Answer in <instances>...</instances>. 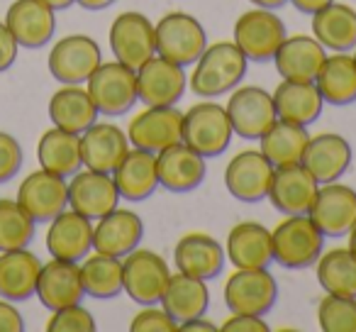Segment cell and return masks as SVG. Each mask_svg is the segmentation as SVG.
Returning <instances> with one entry per match:
<instances>
[{"label": "cell", "mask_w": 356, "mask_h": 332, "mask_svg": "<svg viewBox=\"0 0 356 332\" xmlns=\"http://www.w3.org/2000/svg\"><path fill=\"white\" fill-rule=\"evenodd\" d=\"M193 66L195 69L188 79L191 90L200 98H218L242 84L249 69V59L234 42H215L205 47Z\"/></svg>", "instance_id": "1"}, {"label": "cell", "mask_w": 356, "mask_h": 332, "mask_svg": "<svg viewBox=\"0 0 356 332\" xmlns=\"http://www.w3.org/2000/svg\"><path fill=\"white\" fill-rule=\"evenodd\" d=\"M273 262L283 269H307L315 267L325 249V235L320 232L310 215H286L271 230Z\"/></svg>", "instance_id": "2"}, {"label": "cell", "mask_w": 356, "mask_h": 332, "mask_svg": "<svg viewBox=\"0 0 356 332\" xmlns=\"http://www.w3.org/2000/svg\"><path fill=\"white\" fill-rule=\"evenodd\" d=\"M86 90L93 98L100 115L118 118L137 105V69L115 61H100L98 69L86 81Z\"/></svg>", "instance_id": "3"}, {"label": "cell", "mask_w": 356, "mask_h": 332, "mask_svg": "<svg viewBox=\"0 0 356 332\" xmlns=\"http://www.w3.org/2000/svg\"><path fill=\"white\" fill-rule=\"evenodd\" d=\"M156 54L178 66H193L208 47V32L198 17L188 13H168L154 25Z\"/></svg>", "instance_id": "4"}, {"label": "cell", "mask_w": 356, "mask_h": 332, "mask_svg": "<svg viewBox=\"0 0 356 332\" xmlns=\"http://www.w3.org/2000/svg\"><path fill=\"white\" fill-rule=\"evenodd\" d=\"M232 125H229L225 105L215 100L191 105L184 113V142L193 147L205 159L220 157L232 142Z\"/></svg>", "instance_id": "5"}, {"label": "cell", "mask_w": 356, "mask_h": 332, "mask_svg": "<svg viewBox=\"0 0 356 332\" xmlns=\"http://www.w3.org/2000/svg\"><path fill=\"white\" fill-rule=\"evenodd\" d=\"M171 278L168 264L161 254L137 247L122 257V291L137 306H156Z\"/></svg>", "instance_id": "6"}, {"label": "cell", "mask_w": 356, "mask_h": 332, "mask_svg": "<svg viewBox=\"0 0 356 332\" xmlns=\"http://www.w3.org/2000/svg\"><path fill=\"white\" fill-rule=\"evenodd\" d=\"M286 22L276 10L254 8L237 17L234 22V45L242 49L249 61H273V54L286 40Z\"/></svg>", "instance_id": "7"}, {"label": "cell", "mask_w": 356, "mask_h": 332, "mask_svg": "<svg viewBox=\"0 0 356 332\" xmlns=\"http://www.w3.org/2000/svg\"><path fill=\"white\" fill-rule=\"evenodd\" d=\"M227 110L229 125L234 134L242 139H261V134L278 120L273 95L264 90L261 86H242L239 84L234 90H229V100L225 105Z\"/></svg>", "instance_id": "8"}, {"label": "cell", "mask_w": 356, "mask_h": 332, "mask_svg": "<svg viewBox=\"0 0 356 332\" xmlns=\"http://www.w3.org/2000/svg\"><path fill=\"white\" fill-rule=\"evenodd\" d=\"M184 113L176 105H147L127 125V139L132 147L159 154L161 149L181 142Z\"/></svg>", "instance_id": "9"}, {"label": "cell", "mask_w": 356, "mask_h": 332, "mask_svg": "<svg viewBox=\"0 0 356 332\" xmlns=\"http://www.w3.org/2000/svg\"><path fill=\"white\" fill-rule=\"evenodd\" d=\"M103 61L100 45L88 35L61 37L49 52V74L64 86H81Z\"/></svg>", "instance_id": "10"}, {"label": "cell", "mask_w": 356, "mask_h": 332, "mask_svg": "<svg viewBox=\"0 0 356 332\" xmlns=\"http://www.w3.org/2000/svg\"><path fill=\"white\" fill-rule=\"evenodd\" d=\"M278 301V283L268 267L264 269H234L225 283V306L229 313L266 315Z\"/></svg>", "instance_id": "11"}, {"label": "cell", "mask_w": 356, "mask_h": 332, "mask_svg": "<svg viewBox=\"0 0 356 332\" xmlns=\"http://www.w3.org/2000/svg\"><path fill=\"white\" fill-rule=\"evenodd\" d=\"M110 49L120 64L139 69L144 61L156 54L154 22L137 10L120 13L110 25Z\"/></svg>", "instance_id": "12"}, {"label": "cell", "mask_w": 356, "mask_h": 332, "mask_svg": "<svg viewBox=\"0 0 356 332\" xmlns=\"http://www.w3.org/2000/svg\"><path fill=\"white\" fill-rule=\"evenodd\" d=\"M273 166L261 149H242L229 159L225 169V186L239 203H261L273 181Z\"/></svg>", "instance_id": "13"}, {"label": "cell", "mask_w": 356, "mask_h": 332, "mask_svg": "<svg viewBox=\"0 0 356 332\" xmlns=\"http://www.w3.org/2000/svg\"><path fill=\"white\" fill-rule=\"evenodd\" d=\"M17 203L32 215L35 223H49L69 208V181L47 169L32 171L17 189Z\"/></svg>", "instance_id": "14"}, {"label": "cell", "mask_w": 356, "mask_h": 332, "mask_svg": "<svg viewBox=\"0 0 356 332\" xmlns=\"http://www.w3.org/2000/svg\"><path fill=\"white\" fill-rule=\"evenodd\" d=\"M307 215L325 237H341L356 220V191L339 181L322 184Z\"/></svg>", "instance_id": "15"}, {"label": "cell", "mask_w": 356, "mask_h": 332, "mask_svg": "<svg viewBox=\"0 0 356 332\" xmlns=\"http://www.w3.org/2000/svg\"><path fill=\"white\" fill-rule=\"evenodd\" d=\"M188 88L184 66L154 54L137 69V93L144 105H178Z\"/></svg>", "instance_id": "16"}, {"label": "cell", "mask_w": 356, "mask_h": 332, "mask_svg": "<svg viewBox=\"0 0 356 332\" xmlns=\"http://www.w3.org/2000/svg\"><path fill=\"white\" fill-rule=\"evenodd\" d=\"M156 169L159 186H163L171 193H191L205 181L208 164L203 154H198L181 139L156 154Z\"/></svg>", "instance_id": "17"}, {"label": "cell", "mask_w": 356, "mask_h": 332, "mask_svg": "<svg viewBox=\"0 0 356 332\" xmlns=\"http://www.w3.org/2000/svg\"><path fill=\"white\" fill-rule=\"evenodd\" d=\"M69 208L86 215L88 220H98L105 213L118 208L120 191L113 181V174L93 169H79L69 176Z\"/></svg>", "instance_id": "18"}, {"label": "cell", "mask_w": 356, "mask_h": 332, "mask_svg": "<svg viewBox=\"0 0 356 332\" xmlns=\"http://www.w3.org/2000/svg\"><path fill=\"white\" fill-rule=\"evenodd\" d=\"M317 189H320L317 179L298 161L288 166H276L266 198L281 215H302L310 210Z\"/></svg>", "instance_id": "19"}, {"label": "cell", "mask_w": 356, "mask_h": 332, "mask_svg": "<svg viewBox=\"0 0 356 332\" xmlns=\"http://www.w3.org/2000/svg\"><path fill=\"white\" fill-rule=\"evenodd\" d=\"M144 239V220L127 208H115L95 220L93 249L110 257H127Z\"/></svg>", "instance_id": "20"}, {"label": "cell", "mask_w": 356, "mask_h": 332, "mask_svg": "<svg viewBox=\"0 0 356 332\" xmlns=\"http://www.w3.org/2000/svg\"><path fill=\"white\" fill-rule=\"evenodd\" d=\"M93 249V220L76 210H61L47 228V252L54 259L81 262Z\"/></svg>", "instance_id": "21"}, {"label": "cell", "mask_w": 356, "mask_h": 332, "mask_svg": "<svg viewBox=\"0 0 356 332\" xmlns=\"http://www.w3.org/2000/svg\"><path fill=\"white\" fill-rule=\"evenodd\" d=\"M173 264H176L178 271L210 281V278L222 274L227 257H225V247L213 235L188 232L178 239L176 247H173Z\"/></svg>", "instance_id": "22"}, {"label": "cell", "mask_w": 356, "mask_h": 332, "mask_svg": "<svg viewBox=\"0 0 356 332\" xmlns=\"http://www.w3.org/2000/svg\"><path fill=\"white\" fill-rule=\"evenodd\" d=\"M56 10H51L42 0H15L8 8L6 25L10 27L17 45L25 49L47 47L56 30Z\"/></svg>", "instance_id": "23"}, {"label": "cell", "mask_w": 356, "mask_h": 332, "mask_svg": "<svg viewBox=\"0 0 356 332\" xmlns=\"http://www.w3.org/2000/svg\"><path fill=\"white\" fill-rule=\"evenodd\" d=\"M129 139L122 127L95 120L86 132H81V159L86 169L113 174L115 166L129 152Z\"/></svg>", "instance_id": "24"}, {"label": "cell", "mask_w": 356, "mask_h": 332, "mask_svg": "<svg viewBox=\"0 0 356 332\" xmlns=\"http://www.w3.org/2000/svg\"><path fill=\"white\" fill-rule=\"evenodd\" d=\"M351 159L354 152L346 137L337 132H320L310 137L300 164L315 176L317 184H330V181H339L349 171Z\"/></svg>", "instance_id": "25"}, {"label": "cell", "mask_w": 356, "mask_h": 332, "mask_svg": "<svg viewBox=\"0 0 356 332\" xmlns=\"http://www.w3.org/2000/svg\"><path fill=\"white\" fill-rule=\"evenodd\" d=\"M37 298L47 310H59V308L74 306L83 301V283H81V267L79 262H66L54 259L42 264L40 278H37Z\"/></svg>", "instance_id": "26"}, {"label": "cell", "mask_w": 356, "mask_h": 332, "mask_svg": "<svg viewBox=\"0 0 356 332\" xmlns=\"http://www.w3.org/2000/svg\"><path fill=\"white\" fill-rule=\"evenodd\" d=\"M225 257L234 269H264L273 262L271 230L261 223L244 220L227 232Z\"/></svg>", "instance_id": "27"}, {"label": "cell", "mask_w": 356, "mask_h": 332, "mask_svg": "<svg viewBox=\"0 0 356 332\" xmlns=\"http://www.w3.org/2000/svg\"><path fill=\"white\" fill-rule=\"evenodd\" d=\"M113 181L120 191V198L129 200V203L147 200L159 189L156 154L129 147V152L122 157V161L115 166Z\"/></svg>", "instance_id": "28"}, {"label": "cell", "mask_w": 356, "mask_h": 332, "mask_svg": "<svg viewBox=\"0 0 356 332\" xmlns=\"http://www.w3.org/2000/svg\"><path fill=\"white\" fill-rule=\"evenodd\" d=\"M42 259L27 247L0 252V298L13 303L30 301L37 293Z\"/></svg>", "instance_id": "29"}, {"label": "cell", "mask_w": 356, "mask_h": 332, "mask_svg": "<svg viewBox=\"0 0 356 332\" xmlns=\"http://www.w3.org/2000/svg\"><path fill=\"white\" fill-rule=\"evenodd\" d=\"M325 47L315 37L296 35L283 40V45L273 54V64L286 81H315L325 64Z\"/></svg>", "instance_id": "30"}, {"label": "cell", "mask_w": 356, "mask_h": 332, "mask_svg": "<svg viewBox=\"0 0 356 332\" xmlns=\"http://www.w3.org/2000/svg\"><path fill=\"white\" fill-rule=\"evenodd\" d=\"M271 95H273L278 120L302 125V127H307V125H312L315 120H320L322 108H325V100H322L315 81L283 79Z\"/></svg>", "instance_id": "31"}, {"label": "cell", "mask_w": 356, "mask_h": 332, "mask_svg": "<svg viewBox=\"0 0 356 332\" xmlns=\"http://www.w3.org/2000/svg\"><path fill=\"white\" fill-rule=\"evenodd\" d=\"M159 306H163V310H166L178 325L186 320H193V317L205 315L210 306L208 281L188 276V274H184V271L171 274Z\"/></svg>", "instance_id": "32"}, {"label": "cell", "mask_w": 356, "mask_h": 332, "mask_svg": "<svg viewBox=\"0 0 356 332\" xmlns=\"http://www.w3.org/2000/svg\"><path fill=\"white\" fill-rule=\"evenodd\" d=\"M312 37L330 52H354L356 10L346 3H330L312 13Z\"/></svg>", "instance_id": "33"}, {"label": "cell", "mask_w": 356, "mask_h": 332, "mask_svg": "<svg viewBox=\"0 0 356 332\" xmlns=\"http://www.w3.org/2000/svg\"><path fill=\"white\" fill-rule=\"evenodd\" d=\"M315 86L322 100L334 108L356 103V61L349 52H332L325 56L320 74L315 76Z\"/></svg>", "instance_id": "34"}, {"label": "cell", "mask_w": 356, "mask_h": 332, "mask_svg": "<svg viewBox=\"0 0 356 332\" xmlns=\"http://www.w3.org/2000/svg\"><path fill=\"white\" fill-rule=\"evenodd\" d=\"M98 108L83 86H61L49 98V120L54 127L66 132H86L98 120Z\"/></svg>", "instance_id": "35"}, {"label": "cell", "mask_w": 356, "mask_h": 332, "mask_svg": "<svg viewBox=\"0 0 356 332\" xmlns=\"http://www.w3.org/2000/svg\"><path fill=\"white\" fill-rule=\"evenodd\" d=\"M37 161L42 169L59 174L64 179L74 176L83 166L81 159V134L66 132L61 127H51L37 142Z\"/></svg>", "instance_id": "36"}, {"label": "cell", "mask_w": 356, "mask_h": 332, "mask_svg": "<svg viewBox=\"0 0 356 332\" xmlns=\"http://www.w3.org/2000/svg\"><path fill=\"white\" fill-rule=\"evenodd\" d=\"M261 154L273 164V166H288V164L302 161V154L310 142L307 127L286 120H276L266 132L261 134Z\"/></svg>", "instance_id": "37"}, {"label": "cell", "mask_w": 356, "mask_h": 332, "mask_svg": "<svg viewBox=\"0 0 356 332\" xmlns=\"http://www.w3.org/2000/svg\"><path fill=\"white\" fill-rule=\"evenodd\" d=\"M81 283L83 293L98 301H110L122 293V259L93 252L81 259Z\"/></svg>", "instance_id": "38"}, {"label": "cell", "mask_w": 356, "mask_h": 332, "mask_svg": "<svg viewBox=\"0 0 356 332\" xmlns=\"http://www.w3.org/2000/svg\"><path fill=\"white\" fill-rule=\"evenodd\" d=\"M317 283L325 293L356 298V252L349 247H337L322 252L315 262Z\"/></svg>", "instance_id": "39"}, {"label": "cell", "mask_w": 356, "mask_h": 332, "mask_svg": "<svg viewBox=\"0 0 356 332\" xmlns=\"http://www.w3.org/2000/svg\"><path fill=\"white\" fill-rule=\"evenodd\" d=\"M37 223L17 200L0 198V252L30 247Z\"/></svg>", "instance_id": "40"}, {"label": "cell", "mask_w": 356, "mask_h": 332, "mask_svg": "<svg viewBox=\"0 0 356 332\" xmlns=\"http://www.w3.org/2000/svg\"><path fill=\"white\" fill-rule=\"evenodd\" d=\"M317 325L325 332H356V298L327 293L317 306Z\"/></svg>", "instance_id": "41"}, {"label": "cell", "mask_w": 356, "mask_h": 332, "mask_svg": "<svg viewBox=\"0 0 356 332\" xmlns=\"http://www.w3.org/2000/svg\"><path fill=\"white\" fill-rule=\"evenodd\" d=\"M93 330H95L93 315L81 303L51 310V317L47 322V332H93Z\"/></svg>", "instance_id": "42"}, {"label": "cell", "mask_w": 356, "mask_h": 332, "mask_svg": "<svg viewBox=\"0 0 356 332\" xmlns=\"http://www.w3.org/2000/svg\"><path fill=\"white\" fill-rule=\"evenodd\" d=\"M129 330L132 332H176L178 322L163 310V306H142V310L132 317L129 322Z\"/></svg>", "instance_id": "43"}, {"label": "cell", "mask_w": 356, "mask_h": 332, "mask_svg": "<svg viewBox=\"0 0 356 332\" xmlns=\"http://www.w3.org/2000/svg\"><path fill=\"white\" fill-rule=\"evenodd\" d=\"M22 166V147L17 137L0 129V184L15 179Z\"/></svg>", "instance_id": "44"}, {"label": "cell", "mask_w": 356, "mask_h": 332, "mask_svg": "<svg viewBox=\"0 0 356 332\" xmlns=\"http://www.w3.org/2000/svg\"><path fill=\"white\" fill-rule=\"evenodd\" d=\"M220 330L225 332H268V325L264 315H247V313H232L222 322Z\"/></svg>", "instance_id": "45"}, {"label": "cell", "mask_w": 356, "mask_h": 332, "mask_svg": "<svg viewBox=\"0 0 356 332\" xmlns=\"http://www.w3.org/2000/svg\"><path fill=\"white\" fill-rule=\"evenodd\" d=\"M17 49H20V45L13 37L10 27L6 22H0V74L8 71L17 61Z\"/></svg>", "instance_id": "46"}, {"label": "cell", "mask_w": 356, "mask_h": 332, "mask_svg": "<svg viewBox=\"0 0 356 332\" xmlns=\"http://www.w3.org/2000/svg\"><path fill=\"white\" fill-rule=\"evenodd\" d=\"M25 317L17 310V306L8 298H0V332H22Z\"/></svg>", "instance_id": "47"}, {"label": "cell", "mask_w": 356, "mask_h": 332, "mask_svg": "<svg viewBox=\"0 0 356 332\" xmlns=\"http://www.w3.org/2000/svg\"><path fill=\"white\" fill-rule=\"evenodd\" d=\"M220 327L215 322L205 320V315L200 317H193V320H186L178 325V332H218Z\"/></svg>", "instance_id": "48"}, {"label": "cell", "mask_w": 356, "mask_h": 332, "mask_svg": "<svg viewBox=\"0 0 356 332\" xmlns=\"http://www.w3.org/2000/svg\"><path fill=\"white\" fill-rule=\"evenodd\" d=\"M293 8L300 13H307V15H312V13L322 10L325 6H330V3H334V0H291Z\"/></svg>", "instance_id": "49"}, {"label": "cell", "mask_w": 356, "mask_h": 332, "mask_svg": "<svg viewBox=\"0 0 356 332\" xmlns=\"http://www.w3.org/2000/svg\"><path fill=\"white\" fill-rule=\"evenodd\" d=\"M83 10H105L115 3V0H76Z\"/></svg>", "instance_id": "50"}, {"label": "cell", "mask_w": 356, "mask_h": 332, "mask_svg": "<svg viewBox=\"0 0 356 332\" xmlns=\"http://www.w3.org/2000/svg\"><path fill=\"white\" fill-rule=\"evenodd\" d=\"M249 3L257 8H266V10H278V8H283L291 0H249Z\"/></svg>", "instance_id": "51"}, {"label": "cell", "mask_w": 356, "mask_h": 332, "mask_svg": "<svg viewBox=\"0 0 356 332\" xmlns=\"http://www.w3.org/2000/svg\"><path fill=\"white\" fill-rule=\"evenodd\" d=\"M42 3H47L51 10H66V8L74 6L76 0H42Z\"/></svg>", "instance_id": "52"}, {"label": "cell", "mask_w": 356, "mask_h": 332, "mask_svg": "<svg viewBox=\"0 0 356 332\" xmlns=\"http://www.w3.org/2000/svg\"><path fill=\"white\" fill-rule=\"evenodd\" d=\"M346 237H349V249H354V252H356V220H354V225L349 228V232H346Z\"/></svg>", "instance_id": "53"}, {"label": "cell", "mask_w": 356, "mask_h": 332, "mask_svg": "<svg viewBox=\"0 0 356 332\" xmlns=\"http://www.w3.org/2000/svg\"><path fill=\"white\" fill-rule=\"evenodd\" d=\"M351 56H354V61H356V47H354V54H351Z\"/></svg>", "instance_id": "54"}]
</instances>
